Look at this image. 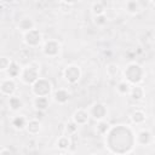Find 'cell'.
<instances>
[{
	"label": "cell",
	"mask_w": 155,
	"mask_h": 155,
	"mask_svg": "<svg viewBox=\"0 0 155 155\" xmlns=\"http://www.w3.org/2000/svg\"><path fill=\"white\" fill-rule=\"evenodd\" d=\"M23 42L28 47L35 48V47L40 46V44L42 42V33L39 29L33 28V29L23 33Z\"/></svg>",
	"instance_id": "obj_5"
},
{
	"label": "cell",
	"mask_w": 155,
	"mask_h": 155,
	"mask_svg": "<svg viewBox=\"0 0 155 155\" xmlns=\"http://www.w3.org/2000/svg\"><path fill=\"white\" fill-rule=\"evenodd\" d=\"M63 78L69 85H75L81 79V69L76 64H68L63 70Z\"/></svg>",
	"instance_id": "obj_6"
},
{
	"label": "cell",
	"mask_w": 155,
	"mask_h": 155,
	"mask_svg": "<svg viewBox=\"0 0 155 155\" xmlns=\"http://www.w3.org/2000/svg\"><path fill=\"white\" fill-rule=\"evenodd\" d=\"M144 93H145V91H144V88H143L140 85H132L128 94H130V97H131L133 101L138 102V101H142V99H143Z\"/></svg>",
	"instance_id": "obj_17"
},
{
	"label": "cell",
	"mask_w": 155,
	"mask_h": 155,
	"mask_svg": "<svg viewBox=\"0 0 155 155\" xmlns=\"http://www.w3.org/2000/svg\"><path fill=\"white\" fill-rule=\"evenodd\" d=\"M105 137V147L114 154H128L136 144V133L130 126L115 125L110 126Z\"/></svg>",
	"instance_id": "obj_1"
},
{
	"label": "cell",
	"mask_w": 155,
	"mask_h": 155,
	"mask_svg": "<svg viewBox=\"0 0 155 155\" xmlns=\"http://www.w3.org/2000/svg\"><path fill=\"white\" fill-rule=\"evenodd\" d=\"M131 86H132V85H130L126 80H121V81H119L117 85H116V91H117L119 94H121V96H126V94L130 93Z\"/></svg>",
	"instance_id": "obj_24"
},
{
	"label": "cell",
	"mask_w": 155,
	"mask_h": 155,
	"mask_svg": "<svg viewBox=\"0 0 155 155\" xmlns=\"http://www.w3.org/2000/svg\"><path fill=\"white\" fill-rule=\"evenodd\" d=\"M0 1H1V2H4V4H6V5H7V4H12V2H13V1H15V0H0Z\"/></svg>",
	"instance_id": "obj_32"
},
{
	"label": "cell",
	"mask_w": 155,
	"mask_h": 155,
	"mask_svg": "<svg viewBox=\"0 0 155 155\" xmlns=\"http://www.w3.org/2000/svg\"><path fill=\"white\" fill-rule=\"evenodd\" d=\"M17 91V84L12 78H5L0 81V93L2 96H12Z\"/></svg>",
	"instance_id": "obj_9"
},
{
	"label": "cell",
	"mask_w": 155,
	"mask_h": 155,
	"mask_svg": "<svg viewBox=\"0 0 155 155\" xmlns=\"http://www.w3.org/2000/svg\"><path fill=\"white\" fill-rule=\"evenodd\" d=\"M25 131L31 134V136H36L40 133L41 131V121L38 119H30L27 121V126H25Z\"/></svg>",
	"instance_id": "obj_13"
},
{
	"label": "cell",
	"mask_w": 155,
	"mask_h": 155,
	"mask_svg": "<svg viewBox=\"0 0 155 155\" xmlns=\"http://www.w3.org/2000/svg\"><path fill=\"white\" fill-rule=\"evenodd\" d=\"M61 47L62 46H61L59 41L51 39V40L45 41V44L42 45L41 51H42V54L44 56L50 57V58H54V57H57L61 53Z\"/></svg>",
	"instance_id": "obj_8"
},
{
	"label": "cell",
	"mask_w": 155,
	"mask_h": 155,
	"mask_svg": "<svg viewBox=\"0 0 155 155\" xmlns=\"http://www.w3.org/2000/svg\"><path fill=\"white\" fill-rule=\"evenodd\" d=\"M59 1L63 2V4H65V5H74V4L79 2L80 0H59Z\"/></svg>",
	"instance_id": "obj_30"
},
{
	"label": "cell",
	"mask_w": 155,
	"mask_h": 155,
	"mask_svg": "<svg viewBox=\"0 0 155 155\" xmlns=\"http://www.w3.org/2000/svg\"><path fill=\"white\" fill-rule=\"evenodd\" d=\"M6 153H11L10 149H1L0 150V154H6Z\"/></svg>",
	"instance_id": "obj_31"
},
{
	"label": "cell",
	"mask_w": 155,
	"mask_h": 155,
	"mask_svg": "<svg viewBox=\"0 0 155 155\" xmlns=\"http://www.w3.org/2000/svg\"><path fill=\"white\" fill-rule=\"evenodd\" d=\"M105 70H107V75H108L109 78L115 79V78L117 76L119 71H120V68H119V65H117L116 63H109V64H107Z\"/></svg>",
	"instance_id": "obj_25"
},
{
	"label": "cell",
	"mask_w": 155,
	"mask_h": 155,
	"mask_svg": "<svg viewBox=\"0 0 155 155\" xmlns=\"http://www.w3.org/2000/svg\"><path fill=\"white\" fill-rule=\"evenodd\" d=\"M57 148L61 150V151H65V150H68L69 148H70V145H71V138H70V136H68V134H64V136H61L58 139H57Z\"/></svg>",
	"instance_id": "obj_20"
},
{
	"label": "cell",
	"mask_w": 155,
	"mask_h": 155,
	"mask_svg": "<svg viewBox=\"0 0 155 155\" xmlns=\"http://www.w3.org/2000/svg\"><path fill=\"white\" fill-rule=\"evenodd\" d=\"M0 124H1V114H0Z\"/></svg>",
	"instance_id": "obj_36"
},
{
	"label": "cell",
	"mask_w": 155,
	"mask_h": 155,
	"mask_svg": "<svg viewBox=\"0 0 155 155\" xmlns=\"http://www.w3.org/2000/svg\"><path fill=\"white\" fill-rule=\"evenodd\" d=\"M21 71H22V67L19 65V63H17L16 61H11V63H10V65L5 73H6L7 78L16 79V78H19Z\"/></svg>",
	"instance_id": "obj_16"
},
{
	"label": "cell",
	"mask_w": 155,
	"mask_h": 155,
	"mask_svg": "<svg viewBox=\"0 0 155 155\" xmlns=\"http://www.w3.org/2000/svg\"><path fill=\"white\" fill-rule=\"evenodd\" d=\"M2 5H4V2H1V1H0V12L2 11Z\"/></svg>",
	"instance_id": "obj_35"
},
{
	"label": "cell",
	"mask_w": 155,
	"mask_h": 155,
	"mask_svg": "<svg viewBox=\"0 0 155 155\" xmlns=\"http://www.w3.org/2000/svg\"><path fill=\"white\" fill-rule=\"evenodd\" d=\"M52 98H53V102L54 103L63 105V104L68 103V101L70 98V94H69L68 90H65V88H58V90H56L53 92Z\"/></svg>",
	"instance_id": "obj_12"
},
{
	"label": "cell",
	"mask_w": 155,
	"mask_h": 155,
	"mask_svg": "<svg viewBox=\"0 0 155 155\" xmlns=\"http://www.w3.org/2000/svg\"><path fill=\"white\" fill-rule=\"evenodd\" d=\"M27 121L28 119L23 115H17L15 116L12 120H11V125L12 127L16 130V131H23L25 130V126H27Z\"/></svg>",
	"instance_id": "obj_19"
},
{
	"label": "cell",
	"mask_w": 155,
	"mask_h": 155,
	"mask_svg": "<svg viewBox=\"0 0 155 155\" xmlns=\"http://www.w3.org/2000/svg\"><path fill=\"white\" fill-rule=\"evenodd\" d=\"M110 128V124L104 119V120H99L97 121V125H96V132L99 134V136H105L107 132L109 131Z\"/></svg>",
	"instance_id": "obj_23"
},
{
	"label": "cell",
	"mask_w": 155,
	"mask_h": 155,
	"mask_svg": "<svg viewBox=\"0 0 155 155\" xmlns=\"http://www.w3.org/2000/svg\"><path fill=\"white\" fill-rule=\"evenodd\" d=\"M71 120L78 125V126H84L87 125L90 121V114L86 109H78L74 111Z\"/></svg>",
	"instance_id": "obj_11"
},
{
	"label": "cell",
	"mask_w": 155,
	"mask_h": 155,
	"mask_svg": "<svg viewBox=\"0 0 155 155\" xmlns=\"http://www.w3.org/2000/svg\"><path fill=\"white\" fill-rule=\"evenodd\" d=\"M126 11L127 13L134 16V15H138L140 12V5L137 0H128L126 2Z\"/></svg>",
	"instance_id": "obj_22"
},
{
	"label": "cell",
	"mask_w": 155,
	"mask_h": 155,
	"mask_svg": "<svg viewBox=\"0 0 155 155\" xmlns=\"http://www.w3.org/2000/svg\"><path fill=\"white\" fill-rule=\"evenodd\" d=\"M91 12H92L93 16L103 15V13H105V6L103 5V2L96 1V2H93L92 6H91Z\"/></svg>",
	"instance_id": "obj_26"
},
{
	"label": "cell",
	"mask_w": 155,
	"mask_h": 155,
	"mask_svg": "<svg viewBox=\"0 0 155 155\" xmlns=\"http://www.w3.org/2000/svg\"><path fill=\"white\" fill-rule=\"evenodd\" d=\"M39 70H40V65H38V64H35V63H30V64L23 67V68H22V71H21V74H19L21 81H22L24 85H28V86L33 85V84L40 78Z\"/></svg>",
	"instance_id": "obj_4"
},
{
	"label": "cell",
	"mask_w": 155,
	"mask_h": 155,
	"mask_svg": "<svg viewBox=\"0 0 155 155\" xmlns=\"http://www.w3.org/2000/svg\"><path fill=\"white\" fill-rule=\"evenodd\" d=\"M12 59H10L6 56H0V71H6Z\"/></svg>",
	"instance_id": "obj_29"
},
{
	"label": "cell",
	"mask_w": 155,
	"mask_h": 155,
	"mask_svg": "<svg viewBox=\"0 0 155 155\" xmlns=\"http://www.w3.org/2000/svg\"><path fill=\"white\" fill-rule=\"evenodd\" d=\"M87 111L90 114V117H92L94 121L104 120L108 116V108L103 102H94Z\"/></svg>",
	"instance_id": "obj_7"
},
{
	"label": "cell",
	"mask_w": 155,
	"mask_h": 155,
	"mask_svg": "<svg viewBox=\"0 0 155 155\" xmlns=\"http://www.w3.org/2000/svg\"><path fill=\"white\" fill-rule=\"evenodd\" d=\"M30 90L34 97H50L53 91L51 81L45 78H39L33 85H30Z\"/></svg>",
	"instance_id": "obj_3"
},
{
	"label": "cell",
	"mask_w": 155,
	"mask_h": 155,
	"mask_svg": "<svg viewBox=\"0 0 155 155\" xmlns=\"http://www.w3.org/2000/svg\"><path fill=\"white\" fill-rule=\"evenodd\" d=\"M153 140H154L153 133L149 130H140L136 133V144L137 145L147 147V145H150L153 143Z\"/></svg>",
	"instance_id": "obj_10"
},
{
	"label": "cell",
	"mask_w": 155,
	"mask_h": 155,
	"mask_svg": "<svg viewBox=\"0 0 155 155\" xmlns=\"http://www.w3.org/2000/svg\"><path fill=\"white\" fill-rule=\"evenodd\" d=\"M149 1H150V6L154 7V0H149Z\"/></svg>",
	"instance_id": "obj_34"
},
{
	"label": "cell",
	"mask_w": 155,
	"mask_h": 155,
	"mask_svg": "<svg viewBox=\"0 0 155 155\" xmlns=\"http://www.w3.org/2000/svg\"><path fill=\"white\" fill-rule=\"evenodd\" d=\"M2 107H4V104H2V101L0 99V114H1V111H2Z\"/></svg>",
	"instance_id": "obj_33"
},
{
	"label": "cell",
	"mask_w": 155,
	"mask_h": 155,
	"mask_svg": "<svg viewBox=\"0 0 155 155\" xmlns=\"http://www.w3.org/2000/svg\"><path fill=\"white\" fill-rule=\"evenodd\" d=\"M22 107H23V102L18 96L12 94V96L8 97V108H10V110L18 111L19 109H22Z\"/></svg>",
	"instance_id": "obj_21"
},
{
	"label": "cell",
	"mask_w": 155,
	"mask_h": 155,
	"mask_svg": "<svg viewBox=\"0 0 155 155\" xmlns=\"http://www.w3.org/2000/svg\"><path fill=\"white\" fill-rule=\"evenodd\" d=\"M48 105H50L48 97H34L33 99V107L35 110L46 111L48 109Z\"/></svg>",
	"instance_id": "obj_14"
},
{
	"label": "cell",
	"mask_w": 155,
	"mask_h": 155,
	"mask_svg": "<svg viewBox=\"0 0 155 155\" xmlns=\"http://www.w3.org/2000/svg\"><path fill=\"white\" fill-rule=\"evenodd\" d=\"M93 23H94V25H97V27H104V25L108 23V17H107V15L103 13V15L93 16Z\"/></svg>",
	"instance_id": "obj_27"
},
{
	"label": "cell",
	"mask_w": 155,
	"mask_h": 155,
	"mask_svg": "<svg viewBox=\"0 0 155 155\" xmlns=\"http://www.w3.org/2000/svg\"><path fill=\"white\" fill-rule=\"evenodd\" d=\"M130 119H131V122L133 125H143L147 120V114L143 111V110H134L131 113L130 115Z\"/></svg>",
	"instance_id": "obj_18"
},
{
	"label": "cell",
	"mask_w": 155,
	"mask_h": 155,
	"mask_svg": "<svg viewBox=\"0 0 155 155\" xmlns=\"http://www.w3.org/2000/svg\"><path fill=\"white\" fill-rule=\"evenodd\" d=\"M17 28H18V30L22 31V34H23V33H25V31H28V30L35 28V22H34L30 17H24V18L19 19V22L17 23Z\"/></svg>",
	"instance_id": "obj_15"
},
{
	"label": "cell",
	"mask_w": 155,
	"mask_h": 155,
	"mask_svg": "<svg viewBox=\"0 0 155 155\" xmlns=\"http://www.w3.org/2000/svg\"><path fill=\"white\" fill-rule=\"evenodd\" d=\"M78 127H79V126H78L73 120H70V121L67 122V125H65V134H68V136L75 134L76 131H78Z\"/></svg>",
	"instance_id": "obj_28"
},
{
	"label": "cell",
	"mask_w": 155,
	"mask_h": 155,
	"mask_svg": "<svg viewBox=\"0 0 155 155\" xmlns=\"http://www.w3.org/2000/svg\"><path fill=\"white\" fill-rule=\"evenodd\" d=\"M122 74H124V80H126L130 85H139L144 78V69L142 68L140 64L136 62H131L125 67Z\"/></svg>",
	"instance_id": "obj_2"
}]
</instances>
